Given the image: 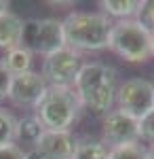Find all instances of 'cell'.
Here are the masks:
<instances>
[{"label": "cell", "instance_id": "2", "mask_svg": "<svg viewBox=\"0 0 154 159\" xmlns=\"http://www.w3.org/2000/svg\"><path fill=\"white\" fill-rule=\"evenodd\" d=\"M63 25V40L66 47L80 51H101L108 49L110 32L114 21L104 13H89V11H74L66 15L61 21Z\"/></svg>", "mask_w": 154, "mask_h": 159}, {"label": "cell", "instance_id": "15", "mask_svg": "<svg viewBox=\"0 0 154 159\" xmlns=\"http://www.w3.org/2000/svg\"><path fill=\"white\" fill-rule=\"evenodd\" d=\"M110 148L104 142H97V140H83L76 144L74 151V157L72 159H108Z\"/></svg>", "mask_w": 154, "mask_h": 159}, {"label": "cell", "instance_id": "6", "mask_svg": "<svg viewBox=\"0 0 154 159\" xmlns=\"http://www.w3.org/2000/svg\"><path fill=\"white\" fill-rule=\"evenodd\" d=\"M116 110L129 115L133 119H143L154 110V83L146 79H129L116 91Z\"/></svg>", "mask_w": 154, "mask_h": 159}, {"label": "cell", "instance_id": "19", "mask_svg": "<svg viewBox=\"0 0 154 159\" xmlns=\"http://www.w3.org/2000/svg\"><path fill=\"white\" fill-rule=\"evenodd\" d=\"M139 138L154 144V110L148 112L143 119H139Z\"/></svg>", "mask_w": 154, "mask_h": 159}, {"label": "cell", "instance_id": "4", "mask_svg": "<svg viewBox=\"0 0 154 159\" xmlns=\"http://www.w3.org/2000/svg\"><path fill=\"white\" fill-rule=\"evenodd\" d=\"M108 49L131 64H143L152 57V32H148L135 17L118 19L112 25Z\"/></svg>", "mask_w": 154, "mask_h": 159}, {"label": "cell", "instance_id": "5", "mask_svg": "<svg viewBox=\"0 0 154 159\" xmlns=\"http://www.w3.org/2000/svg\"><path fill=\"white\" fill-rule=\"evenodd\" d=\"M21 47L28 49L32 55H51L61 47H66L63 40V25L59 19H28L24 21V32H21Z\"/></svg>", "mask_w": 154, "mask_h": 159}, {"label": "cell", "instance_id": "11", "mask_svg": "<svg viewBox=\"0 0 154 159\" xmlns=\"http://www.w3.org/2000/svg\"><path fill=\"white\" fill-rule=\"evenodd\" d=\"M21 32H24V19L13 11L0 13V49L11 51L21 47Z\"/></svg>", "mask_w": 154, "mask_h": 159}, {"label": "cell", "instance_id": "23", "mask_svg": "<svg viewBox=\"0 0 154 159\" xmlns=\"http://www.w3.org/2000/svg\"><path fill=\"white\" fill-rule=\"evenodd\" d=\"M148 159H154V144L148 148Z\"/></svg>", "mask_w": 154, "mask_h": 159}, {"label": "cell", "instance_id": "22", "mask_svg": "<svg viewBox=\"0 0 154 159\" xmlns=\"http://www.w3.org/2000/svg\"><path fill=\"white\" fill-rule=\"evenodd\" d=\"M25 159H42V157H40L34 148H32V151H28V153H25Z\"/></svg>", "mask_w": 154, "mask_h": 159}, {"label": "cell", "instance_id": "7", "mask_svg": "<svg viewBox=\"0 0 154 159\" xmlns=\"http://www.w3.org/2000/svg\"><path fill=\"white\" fill-rule=\"evenodd\" d=\"M83 61L80 53H76L70 47H61L59 51L51 53L42 61V76L47 85H59V87H72Z\"/></svg>", "mask_w": 154, "mask_h": 159}, {"label": "cell", "instance_id": "14", "mask_svg": "<svg viewBox=\"0 0 154 159\" xmlns=\"http://www.w3.org/2000/svg\"><path fill=\"white\" fill-rule=\"evenodd\" d=\"M42 132H45V127H42V123L38 121L36 115L24 117V119L17 121V140H21V142H28V144L34 147L36 140L42 136Z\"/></svg>", "mask_w": 154, "mask_h": 159}, {"label": "cell", "instance_id": "3", "mask_svg": "<svg viewBox=\"0 0 154 159\" xmlns=\"http://www.w3.org/2000/svg\"><path fill=\"white\" fill-rule=\"evenodd\" d=\"M80 100L76 96L74 87H59L49 85L42 100L36 106V117L42 123L45 129L53 132H70V127L76 123L80 115Z\"/></svg>", "mask_w": 154, "mask_h": 159}, {"label": "cell", "instance_id": "13", "mask_svg": "<svg viewBox=\"0 0 154 159\" xmlns=\"http://www.w3.org/2000/svg\"><path fill=\"white\" fill-rule=\"evenodd\" d=\"M2 64H4V68L9 70L11 76L24 74L32 66V53L28 49H24V47H15V49L6 51V55L2 57Z\"/></svg>", "mask_w": 154, "mask_h": 159}, {"label": "cell", "instance_id": "18", "mask_svg": "<svg viewBox=\"0 0 154 159\" xmlns=\"http://www.w3.org/2000/svg\"><path fill=\"white\" fill-rule=\"evenodd\" d=\"M135 19H137L148 32H154V0H142Z\"/></svg>", "mask_w": 154, "mask_h": 159}, {"label": "cell", "instance_id": "17", "mask_svg": "<svg viewBox=\"0 0 154 159\" xmlns=\"http://www.w3.org/2000/svg\"><path fill=\"white\" fill-rule=\"evenodd\" d=\"M108 159H148V148L142 147L139 142H133V144H122V147L110 148Z\"/></svg>", "mask_w": 154, "mask_h": 159}, {"label": "cell", "instance_id": "9", "mask_svg": "<svg viewBox=\"0 0 154 159\" xmlns=\"http://www.w3.org/2000/svg\"><path fill=\"white\" fill-rule=\"evenodd\" d=\"M47 81L40 72L28 70L24 74H15L11 76V85H9V93L6 98L11 100L15 106L21 108H36L38 102L42 100L45 91H47Z\"/></svg>", "mask_w": 154, "mask_h": 159}, {"label": "cell", "instance_id": "8", "mask_svg": "<svg viewBox=\"0 0 154 159\" xmlns=\"http://www.w3.org/2000/svg\"><path fill=\"white\" fill-rule=\"evenodd\" d=\"M139 121L120 110H110L104 117L101 125V142L108 148H116L122 144L139 142Z\"/></svg>", "mask_w": 154, "mask_h": 159}, {"label": "cell", "instance_id": "20", "mask_svg": "<svg viewBox=\"0 0 154 159\" xmlns=\"http://www.w3.org/2000/svg\"><path fill=\"white\" fill-rule=\"evenodd\" d=\"M0 159H25V153L19 144H9L0 147Z\"/></svg>", "mask_w": 154, "mask_h": 159}, {"label": "cell", "instance_id": "12", "mask_svg": "<svg viewBox=\"0 0 154 159\" xmlns=\"http://www.w3.org/2000/svg\"><path fill=\"white\" fill-rule=\"evenodd\" d=\"M142 0H101L99 7L104 9V15L118 17V19H133L139 11Z\"/></svg>", "mask_w": 154, "mask_h": 159}, {"label": "cell", "instance_id": "10", "mask_svg": "<svg viewBox=\"0 0 154 159\" xmlns=\"http://www.w3.org/2000/svg\"><path fill=\"white\" fill-rule=\"evenodd\" d=\"M78 140L72 132H53L45 129L42 136L36 140L34 151L42 159H72Z\"/></svg>", "mask_w": 154, "mask_h": 159}, {"label": "cell", "instance_id": "21", "mask_svg": "<svg viewBox=\"0 0 154 159\" xmlns=\"http://www.w3.org/2000/svg\"><path fill=\"white\" fill-rule=\"evenodd\" d=\"M9 85H11V74H9V70L4 68V64H2V60H0V102L6 98Z\"/></svg>", "mask_w": 154, "mask_h": 159}, {"label": "cell", "instance_id": "24", "mask_svg": "<svg viewBox=\"0 0 154 159\" xmlns=\"http://www.w3.org/2000/svg\"><path fill=\"white\" fill-rule=\"evenodd\" d=\"M152 57H154V32H152Z\"/></svg>", "mask_w": 154, "mask_h": 159}, {"label": "cell", "instance_id": "16", "mask_svg": "<svg viewBox=\"0 0 154 159\" xmlns=\"http://www.w3.org/2000/svg\"><path fill=\"white\" fill-rule=\"evenodd\" d=\"M17 140V119L6 108L0 106V147L15 144Z\"/></svg>", "mask_w": 154, "mask_h": 159}, {"label": "cell", "instance_id": "1", "mask_svg": "<svg viewBox=\"0 0 154 159\" xmlns=\"http://www.w3.org/2000/svg\"><path fill=\"white\" fill-rule=\"evenodd\" d=\"M116 79L118 74L112 66L101 61H89L80 66L72 87L84 108L93 110L95 115H108L116 102Z\"/></svg>", "mask_w": 154, "mask_h": 159}]
</instances>
